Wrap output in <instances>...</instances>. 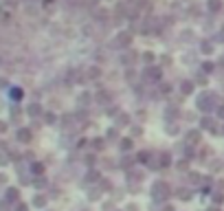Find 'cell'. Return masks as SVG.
<instances>
[{
    "label": "cell",
    "mask_w": 224,
    "mask_h": 211,
    "mask_svg": "<svg viewBox=\"0 0 224 211\" xmlns=\"http://www.w3.org/2000/svg\"><path fill=\"white\" fill-rule=\"evenodd\" d=\"M167 196H169V185H167V182H156L154 185V198L163 200Z\"/></svg>",
    "instance_id": "cell-1"
},
{
    "label": "cell",
    "mask_w": 224,
    "mask_h": 211,
    "mask_svg": "<svg viewBox=\"0 0 224 211\" xmlns=\"http://www.w3.org/2000/svg\"><path fill=\"white\" fill-rule=\"evenodd\" d=\"M213 101H216V97L209 95V93H204V95L198 99V106H200V110H211V108H213Z\"/></svg>",
    "instance_id": "cell-2"
},
{
    "label": "cell",
    "mask_w": 224,
    "mask_h": 211,
    "mask_svg": "<svg viewBox=\"0 0 224 211\" xmlns=\"http://www.w3.org/2000/svg\"><path fill=\"white\" fill-rule=\"evenodd\" d=\"M130 42H132V38H130V33H121L119 38H117V44H119V46H127Z\"/></svg>",
    "instance_id": "cell-3"
},
{
    "label": "cell",
    "mask_w": 224,
    "mask_h": 211,
    "mask_svg": "<svg viewBox=\"0 0 224 211\" xmlns=\"http://www.w3.org/2000/svg\"><path fill=\"white\" fill-rule=\"evenodd\" d=\"M134 60H136V55H132V53H125L123 55V64H132Z\"/></svg>",
    "instance_id": "cell-4"
},
{
    "label": "cell",
    "mask_w": 224,
    "mask_h": 211,
    "mask_svg": "<svg viewBox=\"0 0 224 211\" xmlns=\"http://www.w3.org/2000/svg\"><path fill=\"white\" fill-rule=\"evenodd\" d=\"M147 75H149V77H156V79H158V77H161V70H158V68H149V73H147Z\"/></svg>",
    "instance_id": "cell-5"
},
{
    "label": "cell",
    "mask_w": 224,
    "mask_h": 211,
    "mask_svg": "<svg viewBox=\"0 0 224 211\" xmlns=\"http://www.w3.org/2000/svg\"><path fill=\"white\" fill-rule=\"evenodd\" d=\"M191 88H193V84H189V81H185L182 84V93L187 95V93H191Z\"/></svg>",
    "instance_id": "cell-6"
},
{
    "label": "cell",
    "mask_w": 224,
    "mask_h": 211,
    "mask_svg": "<svg viewBox=\"0 0 224 211\" xmlns=\"http://www.w3.org/2000/svg\"><path fill=\"white\" fill-rule=\"evenodd\" d=\"M198 139H200L198 132H189V141H191V143H198Z\"/></svg>",
    "instance_id": "cell-7"
},
{
    "label": "cell",
    "mask_w": 224,
    "mask_h": 211,
    "mask_svg": "<svg viewBox=\"0 0 224 211\" xmlns=\"http://www.w3.org/2000/svg\"><path fill=\"white\" fill-rule=\"evenodd\" d=\"M121 148H123V150H130V148H132V141H130V139H123V143H121Z\"/></svg>",
    "instance_id": "cell-8"
},
{
    "label": "cell",
    "mask_w": 224,
    "mask_h": 211,
    "mask_svg": "<svg viewBox=\"0 0 224 211\" xmlns=\"http://www.w3.org/2000/svg\"><path fill=\"white\" fill-rule=\"evenodd\" d=\"M211 9H213V11H218V9H220V0H211V5H209Z\"/></svg>",
    "instance_id": "cell-9"
},
{
    "label": "cell",
    "mask_w": 224,
    "mask_h": 211,
    "mask_svg": "<svg viewBox=\"0 0 224 211\" xmlns=\"http://www.w3.org/2000/svg\"><path fill=\"white\" fill-rule=\"evenodd\" d=\"M138 161H141V163H145L147 161V152H141V154H138V156H136Z\"/></svg>",
    "instance_id": "cell-10"
},
{
    "label": "cell",
    "mask_w": 224,
    "mask_h": 211,
    "mask_svg": "<svg viewBox=\"0 0 224 211\" xmlns=\"http://www.w3.org/2000/svg\"><path fill=\"white\" fill-rule=\"evenodd\" d=\"M189 178H191L193 182H200V174H189Z\"/></svg>",
    "instance_id": "cell-11"
},
{
    "label": "cell",
    "mask_w": 224,
    "mask_h": 211,
    "mask_svg": "<svg viewBox=\"0 0 224 211\" xmlns=\"http://www.w3.org/2000/svg\"><path fill=\"white\" fill-rule=\"evenodd\" d=\"M29 136H31V134L26 132V130H22V132H20V139H22V141H26V139H29Z\"/></svg>",
    "instance_id": "cell-12"
},
{
    "label": "cell",
    "mask_w": 224,
    "mask_h": 211,
    "mask_svg": "<svg viewBox=\"0 0 224 211\" xmlns=\"http://www.w3.org/2000/svg\"><path fill=\"white\" fill-rule=\"evenodd\" d=\"M202 68H204V73H211V70H213V64H204Z\"/></svg>",
    "instance_id": "cell-13"
},
{
    "label": "cell",
    "mask_w": 224,
    "mask_h": 211,
    "mask_svg": "<svg viewBox=\"0 0 224 211\" xmlns=\"http://www.w3.org/2000/svg\"><path fill=\"white\" fill-rule=\"evenodd\" d=\"M202 128H213V125H211L209 119H202Z\"/></svg>",
    "instance_id": "cell-14"
},
{
    "label": "cell",
    "mask_w": 224,
    "mask_h": 211,
    "mask_svg": "<svg viewBox=\"0 0 224 211\" xmlns=\"http://www.w3.org/2000/svg\"><path fill=\"white\" fill-rule=\"evenodd\" d=\"M145 62H154V55L152 53H145Z\"/></svg>",
    "instance_id": "cell-15"
},
{
    "label": "cell",
    "mask_w": 224,
    "mask_h": 211,
    "mask_svg": "<svg viewBox=\"0 0 224 211\" xmlns=\"http://www.w3.org/2000/svg\"><path fill=\"white\" fill-rule=\"evenodd\" d=\"M218 114H220V117H222V119H224V106H222V108H220V110H218Z\"/></svg>",
    "instance_id": "cell-16"
}]
</instances>
